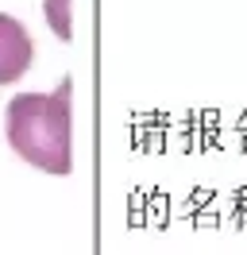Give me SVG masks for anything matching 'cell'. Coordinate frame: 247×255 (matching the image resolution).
<instances>
[{
	"mask_svg": "<svg viewBox=\"0 0 247 255\" xmlns=\"http://www.w3.org/2000/svg\"><path fill=\"white\" fill-rule=\"evenodd\" d=\"M74 81L66 78L54 93H15L8 101V143L23 162L46 174L74 170Z\"/></svg>",
	"mask_w": 247,
	"mask_h": 255,
	"instance_id": "1",
	"label": "cell"
},
{
	"mask_svg": "<svg viewBox=\"0 0 247 255\" xmlns=\"http://www.w3.org/2000/svg\"><path fill=\"white\" fill-rule=\"evenodd\" d=\"M31 58H35V47H31L27 27H23L15 16L0 12V85L19 81L27 74Z\"/></svg>",
	"mask_w": 247,
	"mask_h": 255,
	"instance_id": "2",
	"label": "cell"
},
{
	"mask_svg": "<svg viewBox=\"0 0 247 255\" xmlns=\"http://www.w3.org/2000/svg\"><path fill=\"white\" fill-rule=\"evenodd\" d=\"M43 12H46L50 31L58 35L62 43H70L74 39V0H43Z\"/></svg>",
	"mask_w": 247,
	"mask_h": 255,
	"instance_id": "3",
	"label": "cell"
}]
</instances>
